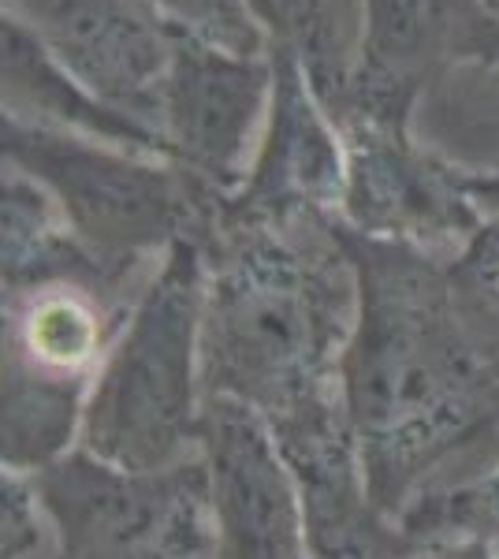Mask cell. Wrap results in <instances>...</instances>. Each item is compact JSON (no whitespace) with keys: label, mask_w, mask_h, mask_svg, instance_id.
<instances>
[{"label":"cell","mask_w":499,"mask_h":559,"mask_svg":"<svg viewBox=\"0 0 499 559\" xmlns=\"http://www.w3.org/2000/svg\"><path fill=\"white\" fill-rule=\"evenodd\" d=\"M340 239L358 280L340 403L369 492L403 515L448 459L499 432V377L459 302L451 258L343 221Z\"/></svg>","instance_id":"obj_1"},{"label":"cell","mask_w":499,"mask_h":559,"mask_svg":"<svg viewBox=\"0 0 499 559\" xmlns=\"http://www.w3.org/2000/svg\"><path fill=\"white\" fill-rule=\"evenodd\" d=\"M202 250L205 400L242 403L265 426L340 400V358L358 313L340 216L216 213Z\"/></svg>","instance_id":"obj_2"},{"label":"cell","mask_w":499,"mask_h":559,"mask_svg":"<svg viewBox=\"0 0 499 559\" xmlns=\"http://www.w3.org/2000/svg\"><path fill=\"white\" fill-rule=\"evenodd\" d=\"M205 250L176 242L153 265L131 318L90 384L83 444L127 471H165L198 455Z\"/></svg>","instance_id":"obj_3"},{"label":"cell","mask_w":499,"mask_h":559,"mask_svg":"<svg viewBox=\"0 0 499 559\" xmlns=\"http://www.w3.org/2000/svg\"><path fill=\"white\" fill-rule=\"evenodd\" d=\"M0 150L8 168L57 202L71 236L127 265L161 261L176 242H202L228 198L168 157L20 120H4Z\"/></svg>","instance_id":"obj_4"},{"label":"cell","mask_w":499,"mask_h":559,"mask_svg":"<svg viewBox=\"0 0 499 559\" xmlns=\"http://www.w3.org/2000/svg\"><path fill=\"white\" fill-rule=\"evenodd\" d=\"M34 477L52 559H221L202 455L127 471L86 448Z\"/></svg>","instance_id":"obj_5"},{"label":"cell","mask_w":499,"mask_h":559,"mask_svg":"<svg viewBox=\"0 0 499 559\" xmlns=\"http://www.w3.org/2000/svg\"><path fill=\"white\" fill-rule=\"evenodd\" d=\"M462 64L499 68V12L488 0H361L358 68L329 112L335 128L411 123L425 86Z\"/></svg>","instance_id":"obj_6"},{"label":"cell","mask_w":499,"mask_h":559,"mask_svg":"<svg viewBox=\"0 0 499 559\" xmlns=\"http://www.w3.org/2000/svg\"><path fill=\"white\" fill-rule=\"evenodd\" d=\"M340 134L347 146L340 221L347 228L443 258L477 236L485 213L470 194V173L425 150L411 123L358 120Z\"/></svg>","instance_id":"obj_7"},{"label":"cell","mask_w":499,"mask_h":559,"mask_svg":"<svg viewBox=\"0 0 499 559\" xmlns=\"http://www.w3.org/2000/svg\"><path fill=\"white\" fill-rule=\"evenodd\" d=\"M4 20L23 26L57 64L127 120L161 134L179 23L150 0H4ZM165 142V139H161Z\"/></svg>","instance_id":"obj_8"},{"label":"cell","mask_w":499,"mask_h":559,"mask_svg":"<svg viewBox=\"0 0 499 559\" xmlns=\"http://www.w3.org/2000/svg\"><path fill=\"white\" fill-rule=\"evenodd\" d=\"M272 105V57L235 52L179 26L161 139L168 157L221 194H235L258 153Z\"/></svg>","instance_id":"obj_9"},{"label":"cell","mask_w":499,"mask_h":559,"mask_svg":"<svg viewBox=\"0 0 499 559\" xmlns=\"http://www.w3.org/2000/svg\"><path fill=\"white\" fill-rule=\"evenodd\" d=\"M198 455L221 559H310L298 481L265 418L242 403L205 400Z\"/></svg>","instance_id":"obj_10"},{"label":"cell","mask_w":499,"mask_h":559,"mask_svg":"<svg viewBox=\"0 0 499 559\" xmlns=\"http://www.w3.org/2000/svg\"><path fill=\"white\" fill-rule=\"evenodd\" d=\"M272 105L239 191L221 213L235 221H292L321 213L340 216L347 187V146L332 112L317 97L306 68L272 52Z\"/></svg>","instance_id":"obj_11"},{"label":"cell","mask_w":499,"mask_h":559,"mask_svg":"<svg viewBox=\"0 0 499 559\" xmlns=\"http://www.w3.org/2000/svg\"><path fill=\"white\" fill-rule=\"evenodd\" d=\"M269 429L298 481L310 559H417L421 540L369 492L340 400Z\"/></svg>","instance_id":"obj_12"},{"label":"cell","mask_w":499,"mask_h":559,"mask_svg":"<svg viewBox=\"0 0 499 559\" xmlns=\"http://www.w3.org/2000/svg\"><path fill=\"white\" fill-rule=\"evenodd\" d=\"M139 295L108 292L83 280L4 292V358L94 384Z\"/></svg>","instance_id":"obj_13"},{"label":"cell","mask_w":499,"mask_h":559,"mask_svg":"<svg viewBox=\"0 0 499 559\" xmlns=\"http://www.w3.org/2000/svg\"><path fill=\"white\" fill-rule=\"evenodd\" d=\"M4 120L34 123V128L45 131L83 134V139L112 142V146L139 150L150 153V157H168L161 134L127 120L123 112H116L102 97L90 94L12 20H4Z\"/></svg>","instance_id":"obj_14"},{"label":"cell","mask_w":499,"mask_h":559,"mask_svg":"<svg viewBox=\"0 0 499 559\" xmlns=\"http://www.w3.org/2000/svg\"><path fill=\"white\" fill-rule=\"evenodd\" d=\"M90 381H68L4 358L0 395V463L15 474H41L83 444Z\"/></svg>","instance_id":"obj_15"},{"label":"cell","mask_w":499,"mask_h":559,"mask_svg":"<svg viewBox=\"0 0 499 559\" xmlns=\"http://www.w3.org/2000/svg\"><path fill=\"white\" fill-rule=\"evenodd\" d=\"M272 52L306 68L317 97L332 108L351 86L361 49V0H247Z\"/></svg>","instance_id":"obj_16"},{"label":"cell","mask_w":499,"mask_h":559,"mask_svg":"<svg viewBox=\"0 0 499 559\" xmlns=\"http://www.w3.org/2000/svg\"><path fill=\"white\" fill-rule=\"evenodd\" d=\"M406 534L432 540H485L499 548V459L485 474L459 485H429L399 515Z\"/></svg>","instance_id":"obj_17"},{"label":"cell","mask_w":499,"mask_h":559,"mask_svg":"<svg viewBox=\"0 0 499 559\" xmlns=\"http://www.w3.org/2000/svg\"><path fill=\"white\" fill-rule=\"evenodd\" d=\"M451 276L459 287V302L470 318V329L499 358V216H485L477 236L451 258Z\"/></svg>","instance_id":"obj_18"},{"label":"cell","mask_w":499,"mask_h":559,"mask_svg":"<svg viewBox=\"0 0 499 559\" xmlns=\"http://www.w3.org/2000/svg\"><path fill=\"white\" fill-rule=\"evenodd\" d=\"M150 4H157L171 23L235 52H269L265 34L247 12V0H150Z\"/></svg>","instance_id":"obj_19"},{"label":"cell","mask_w":499,"mask_h":559,"mask_svg":"<svg viewBox=\"0 0 499 559\" xmlns=\"http://www.w3.org/2000/svg\"><path fill=\"white\" fill-rule=\"evenodd\" d=\"M52 537L49 515L31 474L4 471L0 477V559H38Z\"/></svg>","instance_id":"obj_20"},{"label":"cell","mask_w":499,"mask_h":559,"mask_svg":"<svg viewBox=\"0 0 499 559\" xmlns=\"http://www.w3.org/2000/svg\"><path fill=\"white\" fill-rule=\"evenodd\" d=\"M417 559H499V548L485 540H432L421 545Z\"/></svg>","instance_id":"obj_21"},{"label":"cell","mask_w":499,"mask_h":559,"mask_svg":"<svg viewBox=\"0 0 499 559\" xmlns=\"http://www.w3.org/2000/svg\"><path fill=\"white\" fill-rule=\"evenodd\" d=\"M466 183L474 202L480 205V213L499 216V168H492V173H470Z\"/></svg>","instance_id":"obj_22"},{"label":"cell","mask_w":499,"mask_h":559,"mask_svg":"<svg viewBox=\"0 0 499 559\" xmlns=\"http://www.w3.org/2000/svg\"><path fill=\"white\" fill-rule=\"evenodd\" d=\"M492 373L499 377V358H496V362H492Z\"/></svg>","instance_id":"obj_23"},{"label":"cell","mask_w":499,"mask_h":559,"mask_svg":"<svg viewBox=\"0 0 499 559\" xmlns=\"http://www.w3.org/2000/svg\"><path fill=\"white\" fill-rule=\"evenodd\" d=\"M488 4H492V8H496V12H499V0H488Z\"/></svg>","instance_id":"obj_24"}]
</instances>
